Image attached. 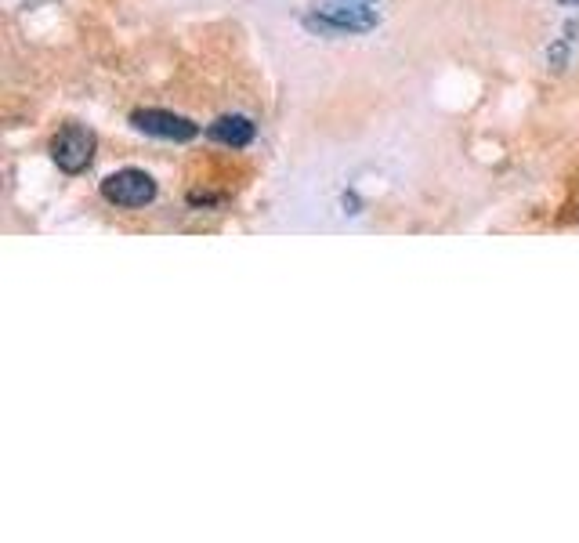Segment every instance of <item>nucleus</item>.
I'll use <instances>...</instances> for the list:
<instances>
[{"instance_id":"nucleus-2","label":"nucleus","mask_w":579,"mask_h":543,"mask_svg":"<svg viewBox=\"0 0 579 543\" xmlns=\"http://www.w3.org/2000/svg\"><path fill=\"white\" fill-rule=\"evenodd\" d=\"M95 134L87 131L80 124H69L55 134V142H51V160L62 174H80L91 167L95 160Z\"/></svg>"},{"instance_id":"nucleus-3","label":"nucleus","mask_w":579,"mask_h":543,"mask_svg":"<svg viewBox=\"0 0 579 543\" xmlns=\"http://www.w3.org/2000/svg\"><path fill=\"white\" fill-rule=\"evenodd\" d=\"M102 196L113 207H145L156 200V181H152V174L127 167V171H116L102 181Z\"/></svg>"},{"instance_id":"nucleus-5","label":"nucleus","mask_w":579,"mask_h":543,"mask_svg":"<svg viewBox=\"0 0 579 543\" xmlns=\"http://www.w3.org/2000/svg\"><path fill=\"white\" fill-rule=\"evenodd\" d=\"M207 134H210V138H214V142H221V145H232V149H243V145H250V142H254L257 127L250 124L247 116L232 113V116H218V120H214V124L207 127Z\"/></svg>"},{"instance_id":"nucleus-6","label":"nucleus","mask_w":579,"mask_h":543,"mask_svg":"<svg viewBox=\"0 0 579 543\" xmlns=\"http://www.w3.org/2000/svg\"><path fill=\"white\" fill-rule=\"evenodd\" d=\"M561 4H565V8H572V4H579V0H561Z\"/></svg>"},{"instance_id":"nucleus-4","label":"nucleus","mask_w":579,"mask_h":543,"mask_svg":"<svg viewBox=\"0 0 579 543\" xmlns=\"http://www.w3.org/2000/svg\"><path fill=\"white\" fill-rule=\"evenodd\" d=\"M131 124L134 131L163 138V142H192L200 134V124H192L189 116L167 113V109H138L131 113Z\"/></svg>"},{"instance_id":"nucleus-1","label":"nucleus","mask_w":579,"mask_h":543,"mask_svg":"<svg viewBox=\"0 0 579 543\" xmlns=\"http://www.w3.org/2000/svg\"><path fill=\"white\" fill-rule=\"evenodd\" d=\"M304 22H308V29H319V33L348 37V33H370V29H377L380 15L373 8H366L362 0H348V4L323 0V4H315L312 15Z\"/></svg>"}]
</instances>
